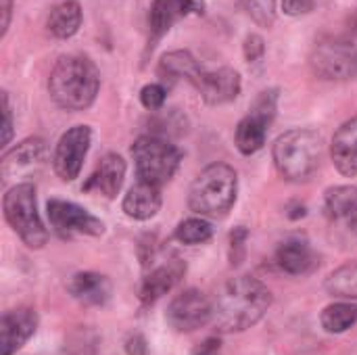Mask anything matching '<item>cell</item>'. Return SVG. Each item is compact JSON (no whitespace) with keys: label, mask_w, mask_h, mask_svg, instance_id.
I'll return each instance as SVG.
<instances>
[{"label":"cell","mask_w":357,"mask_h":355,"mask_svg":"<svg viewBox=\"0 0 357 355\" xmlns=\"http://www.w3.org/2000/svg\"><path fill=\"white\" fill-rule=\"evenodd\" d=\"M195 88L199 90L201 98L211 105L220 107L226 103H232L241 94V73L232 67H220V69H203L199 80L195 82Z\"/></svg>","instance_id":"12"},{"label":"cell","mask_w":357,"mask_h":355,"mask_svg":"<svg viewBox=\"0 0 357 355\" xmlns=\"http://www.w3.org/2000/svg\"><path fill=\"white\" fill-rule=\"evenodd\" d=\"M324 140L318 132L297 128L284 132L272 149V159L278 174L289 182H303L320 165Z\"/></svg>","instance_id":"3"},{"label":"cell","mask_w":357,"mask_h":355,"mask_svg":"<svg viewBox=\"0 0 357 355\" xmlns=\"http://www.w3.org/2000/svg\"><path fill=\"white\" fill-rule=\"evenodd\" d=\"M67 291L84 305H105L111 297V282L96 272H79L67 282Z\"/></svg>","instance_id":"18"},{"label":"cell","mask_w":357,"mask_h":355,"mask_svg":"<svg viewBox=\"0 0 357 355\" xmlns=\"http://www.w3.org/2000/svg\"><path fill=\"white\" fill-rule=\"evenodd\" d=\"M2 115H4V123H2V146H6L13 138V111H10V103H8V92H2Z\"/></svg>","instance_id":"32"},{"label":"cell","mask_w":357,"mask_h":355,"mask_svg":"<svg viewBox=\"0 0 357 355\" xmlns=\"http://www.w3.org/2000/svg\"><path fill=\"white\" fill-rule=\"evenodd\" d=\"M324 211L333 220H347L357 211V188L356 186H335L326 190Z\"/></svg>","instance_id":"23"},{"label":"cell","mask_w":357,"mask_h":355,"mask_svg":"<svg viewBox=\"0 0 357 355\" xmlns=\"http://www.w3.org/2000/svg\"><path fill=\"white\" fill-rule=\"evenodd\" d=\"M247 13L253 17L255 23L270 27L276 17V0H243Z\"/></svg>","instance_id":"28"},{"label":"cell","mask_w":357,"mask_h":355,"mask_svg":"<svg viewBox=\"0 0 357 355\" xmlns=\"http://www.w3.org/2000/svg\"><path fill=\"white\" fill-rule=\"evenodd\" d=\"M316 0H280V6L284 10V15L289 17H301L314 10Z\"/></svg>","instance_id":"31"},{"label":"cell","mask_w":357,"mask_h":355,"mask_svg":"<svg viewBox=\"0 0 357 355\" xmlns=\"http://www.w3.org/2000/svg\"><path fill=\"white\" fill-rule=\"evenodd\" d=\"M90 142L92 130L88 126H73L59 138L52 153V167L63 182H73L79 176Z\"/></svg>","instance_id":"9"},{"label":"cell","mask_w":357,"mask_h":355,"mask_svg":"<svg viewBox=\"0 0 357 355\" xmlns=\"http://www.w3.org/2000/svg\"><path fill=\"white\" fill-rule=\"evenodd\" d=\"M197 355H220V343H215V341H207L205 343V347L199 352Z\"/></svg>","instance_id":"35"},{"label":"cell","mask_w":357,"mask_h":355,"mask_svg":"<svg viewBox=\"0 0 357 355\" xmlns=\"http://www.w3.org/2000/svg\"><path fill=\"white\" fill-rule=\"evenodd\" d=\"M38 328V316L29 308L10 310L0 320V347L2 355L19 352Z\"/></svg>","instance_id":"13"},{"label":"cell","mask_w":357,"mask_h":355,"mask_svg":"<svg viewBox=\"0 0 357 355\" xmlns=\"http://www.w3.org/2000/svg\"><path fill=\"white\" fill-rule=\"evenodd\" d=\"M4 218L15 234L29 249H42L48 241V232L38 213L36 186L33 184H17L13 186L2 201Z\"/></svg>","instance_id":"5"},{"label":"cell","mask_w":357,"mask_h":355,"mask_svg":"<svg viewBox=\"0 0 357 355\" xmlns=\"http://www.w3.org/2000/svg\"><path fill=\"white\" fill-rule=\"evenodd\" d=\"M276 103H278V92L276 90H266L257 96L253 103L249 115H245L234 132V142L236 149L243 155H255L257 151L264 149L268 128L276 117Z\"/></svg>","instance_id":"7"},{"label":"cell","mask_w":357,"mask_h":355,"mask_svg":"<svg viewBox=\"0 0 357 355\" xmlns=\"http://www.w3.org/2000/svg\"><path fill=\"white\" fill-rule=\"evenodd\" d=\"M161 203H163L161 186L138 180V184H134L123 199V213L132 220L144 222L159 213Z\"/></svg>","instance_id":"17"},{"label":"cell","mask_w":357,"mask_h":355,"mask_svg":"<svg viewBox=\"0 0 357 355\" xmlns=\"http://www.w3.org/2000/svg\"><path fill=\"white\" fill-rule=\"evenodd\" d=\"M331 155H333V163L343 176L347 178L357 176V115L347 119L337 130L331 144Z\"/></svg>","instance_id":"16"},{"label":"cell","mask_w":357,"mask_h":355,"mask_svg":"<svg viewBox=\"0 0 357 355\" xmlns=\"http://www.w3.org/2000/svg\"><path fill=\"white\" fill-rule=\"evenodd\" d=\"M203 67L188 50H172L165 52L159 61V73L167 80H186L195 86Z\"/></svg>","instance_id":"22"},{"label":"cell","mask_w":357,"mask_h":355,"mask_svg":"<svg viewBox=\"0 0 357 355\" xmlns=\"http://www.w3.org/2000/svg\"><path fill=\"white\" fill-rule=\"evenodd\" d=\"M276 264L287 274L301 276V274H307L314 268L316 255H314V251H312V247H310V243L305 239L293 236V239H287L278 247V251H276Z\"/></svg>","instance_id":"20"},{"label":"cell","mask_w":357,"mask_h":355,"mask_svg":"<svg viewBox=\"0 0 357 355\" xmlns=\"http://www.w3.org/2000/svg\"><path fill=\"white\" fill-rule=\"evenodd\" d=\"M320 322H322V328L326 333L341 335V333L349 331L357 322V305L356 303H349V301L333 303V305H328L322 312Z\"/></svg>","instance_id":"26"},{"label":"cell","mask_w":357,"mask_h":355,"mask_svg":"<svg viewBox=\"0 0 357 355\" xmlns=\"http://www.w3.org/2000/svg\"><path fill=\"white\" fill-rule=\"evenodd\" d=\"M272 293L264 282L251 276L230 278L213 301L211 322L220 333L232 335L255 326L268 312Z\"/></svg>","instance_id":"1"},{"label":"cell","mask_w":357,"mask_h":355,"mask_svg":"<svg viewBox=\"0 0 357 355\" xmlns=\"http://www.w3.org/2000/svg\"><path fill=\"white\" fill-rule=\"evenodd\" d=\"M186 272V264L178 257L161 264L159 268H155L140 285V299L142 303H155L157 299H161L163 295H167L184 276Z\"/></svg>","instance_id":"15"},{"label":"cell","mask_w":357,"mask_h":355,"mask_svg":"<svg viewBox=\"0 0 357 355\" xmlns=\"http://www.w3.org/2000/svg\"><path fill=\"white\" fill-rule=\"evenodd\" d=\"M123 178H126V161L117 153H107L96 165V169L92 172V176L86 180L82 190L86 192L94 190L107 199H115L123 186Z\"/></svg>","instance_id":"14"},{"label":"cell","mask_w":357,"mask_h":355,"mask_svg":"<svg viewBox=\"0 0 357 355\" xmlns=\"http://www.w3.org/2000/svg\"><path fill=\"white\" fill-rule=\"evenodd\" d=\"M264 54H266V44H264L261 36H257V33L247 36V40H245V59L249 63H257V61L264 59Z\"/></svg>","instance_id":"30"},{"label":"cell","mask_w":357,"mask_h":355,"mask_svg":"<svg viewBox=\"0 0 357 355\" xmlns=\"http://www.w3.org/2000/svg\"><path fill=\"white\" fill-rule=\"evenodd\" d=\"M167 324L178 333H192L213 318V303L207 299L205 293L197 289H186L167 308Z\"/></svg>","instance_id":"11"},{"label":"cell","mask_w":357,"mask_h":355,"mask_svg":"<svg viewBox=\"0 0 357 355\" xmlns=\"http://www.w3.org/2000/svg\"><path fill=\"white\" fill-rule=\"evenodd\" d=\"M178 10H176V2L174 0H153L151 4V13H149V29H151V38H149V46L153 48L174 25V21L178 19Z\"/></svg>","instance_id":"24"},{"label":"cell","mask_w":357,"mask_h":355,"mask_svg":"<svg viewBox=\"0 0 357 355\" xmlns=\"http://www.w3.org/2000/svg\"><path fill=\"white\" fill-rule=\"evenodd\" d=\"M238 176L228 163L207 165L188 192L190 209L201 218H224L236 203Z\"/></svg>","instance_id":"4"},{"label":"cell","mask_w":357,"mask_h":355,"mask_svg":"<svg viewBox=\"0 0 357 355\" xmlns=\"http://www.w3.org/2000/svg\"><path fill=\"white\" fill-rule=\"evenodd\" d=\"M100 73L96 65L82 54L61 56L48 77V92L56 107L65 111H86L98 94Z\"/></svg>","instance_id":"2"},{"label":"cell","mask_w":357,"mask_h":355,"mask_svg":"<svg viewBox=\"0 0 357 355\" xmlns=\"http://www.w3.org/2000/svg\"><path fill=\"white\" fill-rule=\"evenodd\" d=\"M165 98H167V90H165V86H161V84H146V86L140 90V103H142V107L149 109V111L161 109L163 103H165Z\"/></svg>","instance_id":"29"},{"label":"cell","mask_w":357,"mask_h":355,"mask_svg":"<svg viewBox=\"0 0 357 355\" xmlns=\"http://www.w3.org/2000/svg\"><path fill=\"white\" fill-rule=\"evenodd\" d=\"M347 224H349L351 232H356V234H357V211L354 213V216H351V218H349V222H347Z\"/></svg>","instance_id":"36"},{"label":"cell","mask_w":357,"mask_h":355,"mask_svg":"<svg viewBox=\"0 0 357 355\" xmlns=\"http://www.w3.org/2000/svg\"><path fill=\"white\" fill-rule=\"evenodd\" d=\"M174 236L182 245H203L213 236V228L203 218H188V220L178 224Z\"/></svg>","instance_id":"27"},{"label":"cell","mask_w":357,"mask_h":355,"mask_svg":"<svg viewBox=\"0 0 357 355\" xmlns=\"http://www.w3.org/2000/svg\"><path fill=\"white\" fill-rule=\"evenodd\" d=\"M324 289L328 295L339 299H357V262L343 264L333 274H328Z\"/></svg>","instance_id":"25"},{"label":"cell","mask_w":357,"mask_h":355,"mask_svg":"<svg viewBox=\"0 0 357 355\" xmlns=\"http://www.w3.org/2000/svg\"><path fill=\"white\" fill-rule=\"evenodd\" d=\"M130 153L138 178L155 186H163L165 182H169L182 161L180 149L159 136H140L132 144Z\"/></svg>","instance_id":"6"},{"label":"cell","mask_w":357,"mask_h":355,"mask_svg":"<svg viewBox=\"0 0 357 355\" xmlns=\"http://www.w3.org/2000/svg\"><path fill=\"white\" fill-rule=\"evenodd\" d=\"M0 8H2V29H0V36L4 38L6 31H8V25H10V15H13V0H0Z\"/></svg>","instance_id":"34"},{"label":"cell","mask_w":357,"mask_h":355,"mask_svg":"<svg viewBox=\"0 0 357 355\" xmlns=\"http://www.w3.org/2000/svg\"><path fill=\"white\" fill-rule=\"evenodd\" d=\"M44 157H46V142L42 138H27L2 155L0 172L4 178H8L10 174L29 169V167L42 163Z\"/></svg>","instance_id":"19"},{"label":"cell","mask_w":357,"mask_h":355,"mask_svg":"<svg viewBox=\"0 0 357 355\" xmlns=\"http://www.w3.org/2000/svg\"><path fill=\"white\" fill-rule=\"evenodd\" d=\"M312 69L322 80H349L357 75V48L349 42H320L312 52Z\"/></svg>","instance_id":"8"},{"label":"cell","mask_w":357,"mask_h":355,"mask_svg":"<svg viewBox=\"0 0 357 355\" xmlns=\"http://www.w3.org/2000/svg\"><path fill=\"white\" fill-rule=\"evenodd\" d=\"M48 220L54 232L63 239H71L77 234L100 236L105 232V224L98 218H94L88 209L63 199L48 201Z\"/></svg>","instance_id":"10"},{"label":"cell","mask_w":357,"mask_h":355,"mask_svg":"<svg viewBox=\"0 0 357 355\" xmlns=\"http://www.w3.org/2000/svg\"><path fill=\"white\" fill-rule=\"evenodd\" d=\"M174 2H176V10L180 17L205 13V0H174Z\"/></svg>","instance_id":"33"},{"label":"cell","mask_w":357,"mask_h":355,"mask_svg":"<svg viewBox=\"0 0 357 355\" xmlns=\"http://www.w3.org/2000/svg\"><path fill=\"white\" fill-rule=\"evenodd\" d=\"M46 27L59 40H67V38L75 36L82 27L79 2L77 0H63L56 6H52L50 15L46 19Z\"/></svg>","instance_id":"21"}]
</instances>
